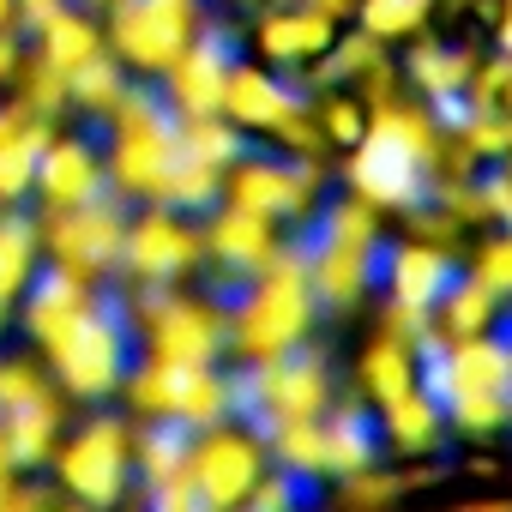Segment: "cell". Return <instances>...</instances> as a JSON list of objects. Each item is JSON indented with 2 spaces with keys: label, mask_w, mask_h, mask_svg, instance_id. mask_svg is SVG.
I'll return each instance as SVG.
<instances>
[{
  "label": "cell",
  "mask_w": 512,
  "mask_h": 512,
  "mask_svg": "<svg viewBox=\"0 0 512 512\" xmlns=\"http://www.w3.org/2000/svg\"><path fill=\"white\" fill-rule=\"evenodd\" d=\"M296 512H512V434L428 440L392 458H374Z\"/></svg>",
  "instance_id": "obj_1"
}]
</instances>
